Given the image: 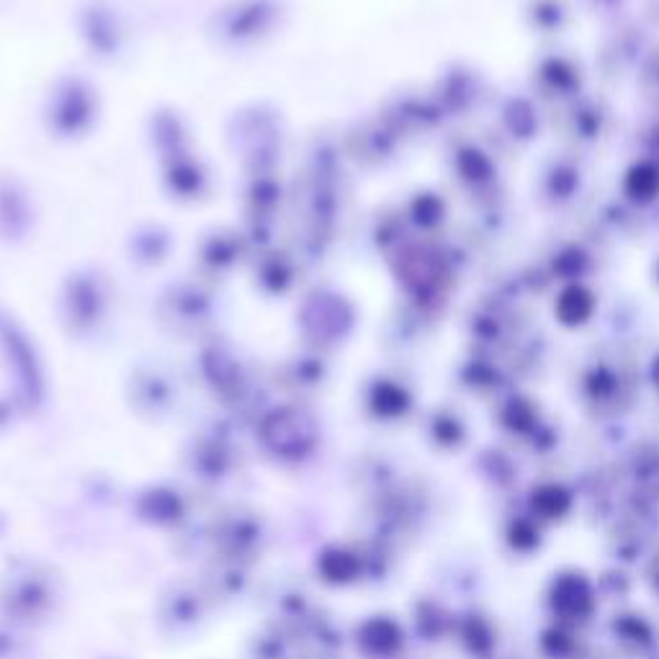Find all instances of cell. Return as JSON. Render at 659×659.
Segmentation results:
<instances>
[{
  "mask_svg": "<svg viewBox=\"0 0 659 659\" xmlns=\"http://www.w3.org/2000/svg\"><path fill=\"white\" fill-rule=\"evenodd\" d=\"M281 13H284L281 0H235L217 16V31L224 42L237 47L255 44L271 34Z\"/></svg>",
  "mask_w": 659,
  "mask_h": 659,
  "instance_id": "4",
  "label": "cell"
},
{
  "mask_svg": "<svg viewBox=\"0 0 659 659\" xmlns=\"http://www.w3.org/2000/svg\"><path fill=\"white\" fill-rule=\"evenodd\" d=\"M320 569H322V575H325L327 580L345 582V580H353L358 564H356V559L348 554V551L327 549L325 554L320 557Z\"/></svg>",
  "mask_w": 659,
  "mask_h": 659,
  "instance_id": "9",
  "label": "cell"
},
{
  "mask_svg": "<svg viewBox=\"0 0 659 659\" xmlns=\"http://www.w3.org/2000/svg\"><path fill=\"white\" fill-rule=\"evenodd\" d=\"M333 317H345L340 299L333 297L330 291H315L304 302L299 325L315 343H330V333L343 330V322H335Z\"/></svg>",
  "mask_w": 659,
  "mask_h": 659,
  "instance_id": "5",
  "label": "cell"
},
{
  "mask_svg": "<svg viewBox=\"0 0 659 659\" xmlns=\"http://www.w3.org/2000/svg\"><path fill=\"white\" fill-rule=\"evenodd\" d=\"M147 502H152V510H147V515L158 513L155 518H173L178 513L176 497L168 495V492H152Z\"/></svg>",
  "mask_w": 659,
  "mask_h": 659,
  "instance_id": "10",
  "label": "cell"
},
{
  "mask_svg": "<svg viewBox=\"0 0 659 659\" xmlns=\"http://www.w3.org/2000/svg\"><path fill=\"white\" fill-rule=\"evenodd\" d=\"M98 116L96 91L83 78H65L49 93L47 121L49 132L62 140L83 137Z\"/></svg>",
  "mask_w": 659,
  "mask_h": 659,
  "instance_id": "1",
  "label": "cell"
},
{
  "mask_svg": "<svg viewBox=\"0 0 659 659\" xmlns=\"http://www.w3.org/2000/svg\"><path fill=\"white\" fill-rule=\"evenodd\" d=\"M204 361H206V369H209V376L214 379V387H219V392L230 394L242 387L240 363H237L230 353H224L222 348H214L212 353H206Z\"/></svg>",
  "mask_w": 659,
  "mask_h": 659,
  "instance_id": "6",
  "label": "cell"
},
{
  "mask_svg": "<svg viewBox=\"0 0 659 659\" xmlns=\"http://www.w3.org/2000/svg\"><path fill=\"white\" fill-rule=\"evenodd\" d=\"M237 235H222V232H214L209 240L201 245V263H212L214 255H219L217 258V266H214V271L222 273L227 271V268H232L237 263Z\"/></svg>",
  "mask_w": 659,
  "mask_h": 659,
  "instance_id": "7",
  "label": "cell"
},
{
  "mask_svg": "<svg viewBox=\"0 0 659 659\" xmlns=\"http://www.w3.org/2000/svg\"><path fill=\"white\" fill-rule=\"evenodd\" d=\"M320 430L312 415L297 407H276L260 423V441L279 459L297 461L312 454Z\"/></svg>",
  "mask_w": 659,
  "mask_h": 659,
  "instance_id": "2",
  "label": "cell"
},
{
  "mask_svg": "<svg viewBox=\"0 0 659 659\" xmlns=\"http://www.w3.org/2000/svg\"><path fill=\"white\" fill-rule=\"evenodd\" d=\"M361 641H363V647L369 649V652L387 654V652H392L397 644H400V631H397L394 623L376 618V621H369L361 629Z\"/></svg>",
  "mask_w": 659,
  "mask_h": 659,
  "instance_id": "8",
  "label": "cell"
},
{
  "mask_svg": "<svg viewBox=\"0 0 659 659\" xmlns=\"http://www.w3.org/2000/svg\"><path fill=\"white\" fill-rule=\"evenodd\" d=\"M109 309V289L96 271H78L70 276L62 291V322L73 333L83 335L103 325Z\"/></svg>",
  "mask_w": 659,
  "mask_h": 659,
  "instance_id": "3",
  "label": "cell"
}]
</instances>
